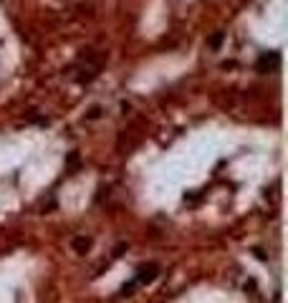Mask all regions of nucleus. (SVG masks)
<instances>
[{
  "label": "nucleus",
  "instance_id": "nucleus-7",
  "mask_svg": "<svg viewBox=\"0 0 288 303\" xmlns=\"http://www.w3.org/2000/svg\"><path fill=\"white\" fill-rule=\"evenodd\" d=\"M124 250H127V242H119V245L114 248V258H119V255H124Z\"/></svg>",
  "mask_w": 288,
  "mask_h": 303
},
{
  "label": "nucleus",
  "instance_id": "nucleus-8",
  "mask_svg": "<svg viewBox=\"0 0 288 303\" xmlns=\"http://www.w3.org/2000/svg\"><path fill=\"white\" fill-rule=\"evenodd\" d=\"M99 116H101V109H99V106H94V109L89 111V119H99Z\"/></svg>",
  "mask_w": 288,
  "mask_h": 303
},
{
  "label": "nucleus",
  "instance_id": "nucleus-3",
  "mask_svg": "<svg viewBox=\"0 0 288 303\" xmlns=\"http://www.w3.org/2000/svg\"><path fill=\"white\" fill-rule=\"evenodd\" d=\"M71 245H73V250L76 253H89L91 250V238H86V235H76L73 240H71Z\"/></svg>",
  "mask_w": 288,
  "mask_h": 303
},
{
  "label": "nucleus",
  "instance_id": "nucleus-4",
  "mask_svg": "<svg viewBox=\"0 0 288 303\" xmlns=\"http://www.w3.org/2000/svg\"><path fill=\"white\" fill-rule=\"evenodd\" d=\"M222 41H225V33H222V30H218V33H212V36L207 38V45H210L212 51H218L220 45H222Z\"/></svg>",
  "mask_w": 288,
  "mask_h": 303
},
{
  "label": "nucleus",
  "instance_id": "nucleus-5",
  "mask_svg": "<svg viewBox=\"0 0 288 303\" xmlns=\"http://www.w3.org/2000/svg\"><path fill=\"white\" fill-rule=\"evenodd\" d=\"M66 167L68 170H76V167H79V152H71L68 159H66Z\"/></svg>",
  "mask_w": 288,
  "mask_h": 303
},
{
  "label": "nucleus",
  "instance_id": "nucleus-2",
  "mask_svg": "<svg viewBox=\"0 0 288 303\" xmlns=\"http://www.w3.org/2000/svg\"><path fill=\"white\" fill-rule=\"evenodd\" d=\"M159 276V265L157 263H147V265H142L139 270H136V283H139V285H144V283H152V281H155Z\"/></svg>",
  "mask_w": 288,
  "mask_h": 303
},
{
  "label": "nucleus",
  "instance_id": "nucleus-6",
  "mask_svg": "<svg viewBox=\"0 0 288 303\" xmlns=\"http://www.w3.org/2000/svg\"><path fill=\"white\" fill-rule=\"evenodd\" d=\"M136 288H139V283H136V281H132V283H127L124 288H121V296H132V293L136 291Z\"/></svg>",
  "mask_w": 288,
  "mask_h": 303
},
{
  "label": "nucleus",
  "instance_id": "nucleus-1",
  "mask_svg": "<svg viewBox=\"0 0 288 303\" xmlns=\"http://www.w3.org/2000/svg\"><path fill=\"white\" fill-rule=\"evenodd\" d=\"M278 66H281V53H276V51L263 53L261 58L255 61V68L258 71H276Z\"/></svg>",
  "mask_w": 288,
  "mask_h": 303
}]
</instances>
